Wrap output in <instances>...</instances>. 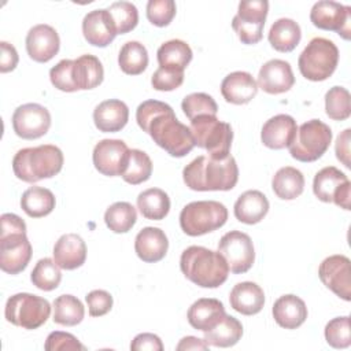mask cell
Wrapping results in <instances>:
<instances>
[{
  "label": "cell",
  "mask_w": 351,
  "mask_h": 351,
  "mask_svg": "<svg viewBox=\"0 0 351 351\" xmlns=\"http://www.w3.org/2000/svg\"><path fill=\"white\" fill-rule=\"evenodd\" d=\"M136 121L156 145L174 158L185 156L195 147L189 126L177 119L167 103L154 99L143 101L136 110Z\"/></svg>",
  "instance_id": "1"
},
{
  "label": "cell",
  "mask_w": 351,
  "mask_h": 351,
  "mask_svg": "<svg viewBox=\"0 0 351 351\" xmlns=\"http://www.w3.org/2000/svg\"><path fill=\"white\" fill-rule=\"evenodd\" d=\"M182 178L192 191H230L237 184L239 167L232 155L225 159L200 155L184 167Z\"/></svg>",
  "instance_id": "2"
},
{
  "label": "cell",
  "mask_w": 351,
  "mask_h": 351,
  "mask_svg": "<svg viewBox=\"0 0 351 351\" xmlns=\"http://www.w3.org/2000/svg\"><path fill=\"white\" fill-rule=\"evenodd\" d=\"M182 274L202 288H218L229 276V266L219 251L202 245H191L180 258Z\"/></svg>",
  "instance_id": "3"
},
{
  "label": "cell",
  "mask_w": 351,
  "mask_h": 351,
  "mask_svg": "<svg viewBox=\"0 0 351 351\" xmlns=\"http://www.w3.org/2000/svg\"><path fill=\"white\" fill-rule=\"evenodd\" d=\"M0 223V267L4 273L18 274L26 269L33 254L26 223L12 213L3 214Z\"/></svg>",
  "instance_id": "4"
},
{
  "label": "cell",
  "mask_w": 351,
  "mask_h": 351,
  "mask_svg": "<svg viewBox=\"0 0 351 351\" xmlns=\"http://www.w3.org/2000/svg\"><path fill=\"white\" fill-rule=\"evenodd\" d=\"M63 152L53 144H43L19 149L12 159V170L18 180L37 182L55 177L63 167Z\"/></svg>",
  "instance_id": "5"
},
{
  "label": "cell",
  "mask_w": 351,
  "mask_h": 351,
  "mask_svg": "<svg viewBox=\"0 0 351 351\" xmlns=\"http://www.w3.org/2000/svg\"><path fill=\"white\" fill-rule=\"evenodd\" d=\"M191 133L195 145L208 152L210 158L225 159L230 154L233 130L228 122H222L217 115H199L191 121Z\"/></svg>",
  "instance_id": "6"
},
{
  "label": "cell",
  "mask_w": 351,
  "mask_h": 351,
  "mask_svg": "<svg viewBox=\"0 0 351 351\" xmlns=\"http://www.w3.org/2000/svg\"><path fill=\"white\" fill-rule=\"evenodd\" d=\"M339 49L332 40L314 37L302 51L298 59L300 74L308 81H325L336 70Z\"/></svg>",
  "instance_id": "7"
},
{
  "label": "cell",
  "mask_w": 351,
  "mask_h": 351,
  "mask_svg": "<svg viewBox=\"0 0 351 351\" xmlns=\"http://www.w3.org/2000/svg\"><path fill=\"white\" fill-rule=\"evenodd\" d=\"M228 221V208L217 200L188 203L180 213V226L188 236H203L222 228Z\"/></svg>",
  "instance_id": "8"
},
{
  "label": "cell",
  "mask_w": 351,
  "mask_h": 351,
  "mask_svg": "<svg viewBox=\"0 0 351 351\" xmlns=\"http://www.w3.org/2000/svg\"><path fill=\"white\" fill-rule=\"evenodd\" d=\"M332 143V129L319 119L302 123L289 144V154L299 162H314L319 159Z\"/></svg>",
  "instance_id": "9"
},
{
  "label": "cell",
  "mask_w": 351,
  "mask_h": 351,
  "mask_svg": "<svg viewBox=\"0 0 351 351\" xmlns=\"http://www.w3.org/2000/svg\"><path fill=\"white\" fill-rule=\"evenodd\" d=\"M4 315L10 324L33 330L47 322L51 315V304L41 296L21 292L7 299Z\"/></svg>",
  "instance_id": "10"
},
{
  "label": "cell",
  "mask_w": 351,
  "mask_h": 351,
  "mask_svg": "<svg viewBox=\"0 0 351 351\" xmlns=\"http://www.w3.org/2000/svg\"><path fill=\"white\" fill-rule=\"evenodd\" d=\"M267 12L269 3L266 0L239 3L237 14L232 19V27L243 44L252 45L262 40Z\"/></svg>",
  "instance_id": "11"
},
{
  "label": "cell",
  "mask_w": 351,
  "mask_h": 351,
  "mask_svg": "<svg viewBox=\"0 0 351 351\" xmlns=\"http://www.w3.org/2000/svg\"><path fill=\"white\" fill-rule=\"evenodd\" d=\"M313 192L324 203L333 202L340 208L351 210V182L348 177L335 166H326L314 176Z\"/></svg>",
  "instance_id": "12"
},
{
  "label": "cell",
  "mask_w": 351,
  "mask_h": 351,
  "mask_svg": "<svg viewBox=\"0 0 351 351\" xmlns=\"http://www.w3.org/2000/svg\"><path fill=\"white\" fill-rule=\"evenodd\" d=\"M218 251L226 259L229 270L234 274L248 271L255 262V248L251 237L240 230L225 233L219 243Z\"/></svg>",
  "instance_id": "13"
},
{
  "label": "cell",
  "mask_w": 351,
  "mask_h": 351,
  "mask_svg": "<svg viewBox=\"0 0 351 351\" xmlns=\"http://www.w3.org/2000/svg\"><path fill=\"white\" fill-rule=\"evenodd\" d=\"M311 23L322 30L336 32L344 40L351 38V7L332 0L317 1L310 11Z\"/></svg>",
  "instance_id": "14"
},
{
  "label": "cell",
  "mask_w": 351,
  "mask_h": 351,
  "mask_svg": "<svg viewBox=\"0 0 351 351\" xmlns=\"http://www.w3.org/2000/svg\"><path fill=\"white\" fill-rule=\"evenodd\" d=\"M11 121L15 134L25 140L40 138L51 128V114L38 103H26L16 107Z\"/></svg>",
  "instance_id": "15"
},
{
  "label": "cell",
  "mask_w": 351,
  "mask_h": 351,
  "mask_svg": "<svg viewBox=\"0 0 351 351\" xmlns=\"http://www.w3.org/2000/svg\"><path fill=\"white\" fill-rule=\"evenodd\" d=\"M130 149L126 143L117 138L100 140L92 152L95 169L107 177L122 176L128 165Z\"/></svg>",
  "instance_id": "16"
},
{
  "label": "cell",
  "mask_w": 351,
  "mask_h": 351,
  "mask_svg": "<svg viewBox=\"0 0 351 351\" xmlns=\"http://www.w3.org/2000/svg\"><path fill=\"white\" fill-rule=\"evenodd\" d=\"M322 284L346 302L351 300V269L346 255H330L318 267Z\"/></svg>",
  "instance_id": "17"
},
{
  "label": "cell",
  "mask_w": 351,
  "mask_h": 351,
  "mask_svg": "<svg viewBox=\"0 0 351 351\" xmlns=\"http://www.w3.org/2000/svg\"><path fill=\"white\" fill-rule=\"evenodd\" d=\"M25 43L27 55L30 59L38 63L49 62L60 48V38L58 32L47 23L33 26L27 32Z\"/></svg>",
  "instance_id": "18"
},
{
  "label": "cell",
  "mask_w": 351,
  "mask_h": 351,
  "mask_svg": "<svg viewBox=\"0 0 351 351\" xmlns=\"http://www.w3.org/2000/svg\"><path fill=\"white\" fill-rule=\"evenodd\" d=\"M295 84L292 67L281 59L267 60L259 70L256 85L269 95H280L288 92Z\"/></svg>",
  "instance_id": "19"
},
{
  "label": "cell",
  "mask_w": 351,
  "mask_h": 351,
  "mask_svg": "<svg viewBox=\"0 0 351 351\" xmlns=\"http://www.w3.org/2000/svg\"><path fill=\"white\" fill-rule=\"evenodd\" d=\"M82 34L88 44L104 48L117 36V29L110 12L104 8L89 11L82 19Z\"/></svg>",
  "instance_id": "20"
},
{
  "label": "cell",
  "mask_w": 351,
  "mask_h": 351,
  "mask_svg": "<svg viewBox=\"0 0 351 351\" xmlns=\"http://www.w3.org/2000/svg\"><path fill=\"white\" fill-rule=\"evenodd\" d=\"M296 130V121L291 115L278 114L263 123L261 140L270 149H282L293 141Z\"/></svg>",
  "instance_id": "21"
},
{
  "label": "cell",
  "mask_w": 351,
  "mask_h": 351,
  "mask_svg": "<svg viewBox=\"0 0 351 351\" xmlns=\"http://www.w3.org/2000/svg\"><path fill=\"white\" fill-rule=\"evenodd\" d=\"M53 261L63 270L81 267L86 259V244L75 233H66L53 245Z\"/></svg>",
  "instance_id": "22"
},
{
  "label": "cell",
  "mask_w": 351,
  "mask_h": 351,
  "mask_svg": "<svg viewBox=\"0 0 351 351\" xmlns=\"http://www.w3.org/2000/svg\"><path fill=\"white\" fill-rule=\"evenodd\" d=\"M169 248V240L159 228H143L134 239V251L137 256L147 263H155L165 258Z\"/></svg>",
  "instance_id": "23"
},
{
  "label": "cell",
  "mask_w": 351,
  "mask_h": 351,
  "mask_svg": "<svg viewBox=\"0 0 351 351\" xmlns=\"http://www.w3.org/2000/svg\"><path fill=\"white\" fill-rule=\"evenodd\" d=\"M256 81L247 71H233L221 82V95L232 104H247L256 96Z\"/></svg>",
  "instance_id": "24"
},
{
  "label": "cell",
  "mask_w": 351,
  "mask_h": 351,
  "mask_svg": "<svg viewBox=\"0 0 351 351\" xmlns=\"http://www.w3.org/2000/svg\"><path fill=\"white\" fill-rule=\"evenodd\" d=\"M129 121L128 106L118 99H108L97 104L93 110L95 126L104 133L122 130Z\"/></svg>",
  "instance_id": "25"
},
{
  "label": "cell",
  "mask_w": 351,
  "mask_h": 351,
  "mask_svg": "<svg viewBox=\"0 0 351 351\" xmlns=\"http://www.w3.org/2000/svg\"><path fill=\"white\" fill-rule=\"evenodd\" d=\"M230 307L243 315L258 314L265 304L263 289L252 282L243 281L236 284L229 293Z\"/></svg>",
  "instance_id": "26"
},
{
  "label": "cell",
  "mask_w": 351,
  "mask_h": 351,
  "mask_svg": "<svg viewBox=\"0 0 351 351\" xmlns=\"http://www.w3.org/2000/svg\"><path fill=\"white\" fill-rule=\"evenodd\" d=\"M273 318L284 329H296L307 318V307L296 295H282L273 304Z\"/></svg>",
  "instance_id": "27"
},
{
  "label": "cell",
  "mask_w": 351,
  "mask_h": 351,
  "mask_svg": "<svg viewBox=\"0 0 351 351\" xmlns=\"http://www.w3.org/2000/svg\"><path fill=\"white\" fill-rule=\"evenodd\" d=\"M223 303L213 298L197 299L188 310L186 318L192 328L207 332L214 328L225 315Z\"/></svg>",
  "instance_id": "28"
},
{
  "label": "cell",
  "mask_w": 351,
  "mask_h": 351,
  "mask_svg": "<svg viewBox=\"0 0 351 351\" xmlns=\"http://www.w3.org/2000/svg\"><path fill=\"white\" fill-rule=\"evenodd\" d=\"M269 207V200L261 191L250 189L237 197L233 213L237 221L247 225H254L266 217Z\"/></svg>",
  "instance_id": "29"
},
{
  "label": "cell",
  "mask_w": 351,
  "mask_h": 351,
  "mask_svg": "<svg viewBox=\"0 0 351 351\" xmlns=\"http://www.w3.org/2000/svg\"><path fill=\"white\" fill-rule=\"evenodd\" d=\"M103 64L95 55L85 53L73 62V81L77 90H88L103 82Z\"/></svg>",
  "instance_id": "30"
},
{
  "label": "cell",
  "mask_w": 351,
  "mask_h": 351,
  "mask_svg": "<svg viewBox=\"0 0 351 351\" xmlns=\"http://www.w3.org/2000/svg\"><path fill=\"white\" fill-rule=\"evenodd\" d=\"M302 38V30L298 22L291 18L277 19L267 34L270 45L278 52L293 51Z\"/></svg>",
  "instance_id": "31"
},
{
  "label": "cell",
  "mask_w": 351,
  "mask_h": 351,
  "mask_svg": "<svg viewBox=\"0 0 351 351\" xmlns=\"http://www.w3.org/2000/svg\"><path fill=\"white\" fill-rule=\"evenodd\" d=\"M192 56L193 53L191 47L178 38L163 43L156 51L159 67L178 71H184L186 69L192 60Z\"/></svg>",
  "instance_id": "32"
},
{
  "label": "cell",
  "mask_w": 351,
  "mask_h": 351,
  "mask_svg": "<svg viewBox=\"0 0 351 351\" xmlns=\"http://www.w3.org/2000/svg\"><path fill=\"white\" fill-rule=\"evenodd\" d=\"M271 188L277 197L282 200H293L303 193L304 176L296 167L284 166L273 176Z\"/></svg>",
  "instance_id": "33"
},
{
  "label": "cell",
  "mask_w": 351,
  "mask_h": 351,
  "mask_svg": "<svg viewBox=\"0 0 351 351\" xmlns=\"http://www.w3.org/2000/svg\"><path fill=\"white\" fill-rule=\"evenodd\" d=\"M203 333L204 341L208 346L226 348L234 346L241 339L243 325L237 318L225 314L223 318L214 328Z\"/></svg>",
  "instance_id": "34"
},
{
  "label": "cell",
  "mask_w": 351,
  "mask_h": 351,
  "mask_svg": "<svg viewBox=\"0 0 351 351\" xmlns=\"http://www.w3.org/2000/svg\"><path fill=\"white\" fill-rule=\"evenodd\" d=\"M137 208L147 219L160 221L170 211V197L159 188H148L138 193Z\"/></svg>",
  "instance_id": "35"
},
{
  "label": "cell",
  "mask_w": 351,
  "mask_h": 351,
  "mask_svg": "<svg viewBox=\"0 0 351 351\" xmlns=\"http://www.w3.org/2000/svg\"><path fill=\"white\" fill-rule=\"evenodd\" d=\"M55 203L53 193L43 186H30L21 197V208L32 218H41L51 214Z\"/></svg>",
  "instance_id": "36"
},
{
  "label": "cell",
  "mask_w": 351,
  "mask_h": 351,
  "mask_svg": "<svg viewBox=\"0 0 351 351\" xmlns=\"http://www.w3.org/2000/svg\"><path fill=\"white\" fill-rule=\"evenodd\" d=\"M118 64L128 75H138L148 66L147 48L138 41H128L121 47Z\"/></svg>",
  "instance_id": "37"
},
{
  "label": "cell",
  "mask_w": 351,
  "mask_h": 351,
  "mask_svg": "<svg viewBox=\"0 0 351 351\" xmlns=\"http://www.w3.org/2000/svg\"><path fill=\"white\" fill-rule=\"evenodd\" d=\"M85 315L81 300L73 295H60L53 300V322L63 326L78 325Z\"/></svg>",
  "instance_id": "38"
},
{
  "label": "cell",
  "mask_w": 351,
  "mask_h": 351,
  "mask_svg": "<svg viewBox=\"0 0 351 351\" xmlns=\"http://www.w3.org/2000/svg\"><path fill=\"white\" fill-rule=\"evenodd\" d=\"M137 221L136 208L128 202H115L104 213L106 226L114 233L129 232Z\"/></svg>",
  "instance_id": "39"
},
{
  "label": "cell",
  "mask_w": 351,
  "mask_h": 351,
  "mask_svg": "<svg viewBox=\"0 0 351 351\" xmlns=\"http://www.w3.org/2000/svg\"><path fill=\"white\" fill-rule=\"evenodd\" d=\"M152 174V162L151 158L141 149H130L128 165L122 173L125 182L130 185H138L149 180Z\"/></svg>",
  "instance_id": "40"
},
{
  "label": "cell",
  "mask_w": 351,
  "mask_h": 351,
  "mask_svg": "<svg viewBox=\"0 0 351 351\" xmlns=\"http://www.w3.org/2000/svg\"><path fill=\"white\" fill-rule=\"evenodd\" d=\"M30 280L33 285L41 291L49 292L59 287L62 281L60 267L51 258L40 259L30 273Z\"/></svg>",
  "instance_id": "41"
},
{
  "label": "cell",
  "mask_w": 351,
  "mask_h": 351,
  "mask_svg": "<svg viewBox=\"0 0 351 351\" xmlns=\"http://www.w3.org/2000/svg\"><path fill=\"white\" fill-rule=\"evenodd\" d=\"M325 112L333 121H346L350 118V92L343 86H332L325 93Z\"/></svg>",
  "instance_id": "42"
},
{
  "label": "cell",
  "mask_w": 351,
  "mask_h": 351,
  "mask_svg": "<svg viewBox=\"0 0 351 351\" xmlns=\"http://www.w3.org/2000/svg\"><path fill=\"white\" fill-rule=\"evenodd\" d=\"M107 11L110 12L117 29V34H125L132 32L138 23V11L133 3L115 1Z\"/></svg>",
  "instance_id": "43"
},
{
  "label": "cell",
  "mask_w": 351,
  "mask_h": 351,
  "mask_svg": "<svg viewBox=\"0 0 351 351\" xmlns=\"http://www.w3.org/2000/svg\"><path fill=\"white\" fill-rule=\"evenodd\" d=\"M181 108L189 121L199 115H217L218 112L215 100L203 92H195L185 96L181 103Z\"/></svg>",
  "instance_id": "44"
},
{
  "label": "cell",
  "mask_w": 351,
  "mask_h": 351,
  "mask_svg": "<svg viewBox=\"0 0 351 351\" xmlns=\"http://www.w3.org/2000/svg\"><path fill=\"white\" fill-rule=\"evenodd\" d=\"M325 340L333 348H347L351 344L350 317H336L325 325Z\"/></svg>",
  "instance_id": "45"
},
{
  "label": "cell",
  "mask_w": 351,
  "mask_h": 351,
  "mask_svg": "<svg viewBox=\"0 0 351 351\" xmlns=\"http://www.w3.org/2000/svg\"><path fill=\"white\" fill-rule=\"evenodd\" d=\"M176 11L177 7L173 0H149L145 8L148 21L158 27H165L170 25V22L176 16Z\"/></svg>",
  "instance_id": "46"
},
{
  "label": "cell",
  "mask_w": 351,
  "mask_h": 351,
  "mask_svg": "<svg viewBox=\"0 0 351 351\" xmlns=\"http://www.w3.org/2000/svg\"><path fill=\"white\" fill-rule=\"evenodd\" d=\"M73 62L71 59H63L49 70L51 84L62 92H77L73 81Z\"/></svg>",
  "instance_id": "47"
},
{
  "label": "cell",
  "mask_w": 351,
  "mask_h": 351,
  "mask_svg": "<svg viewBox=\"0 0 351 351\" xmlns=\"http://www.w3.org/2000/svg\"><path fill=\"white\" fill-rule=\"evenodd\" d=\"M44 348L47 351H85V346L78 339L67 332H51L45 340Z\"/></svg>",
  "instance_id": "48"
},
{
  "label": "cell",
  "mask_w": 351,
  "mask_h": 351,
  "mask_svg": "<svg viewBox=\"0 0 351 351\" xmlns=\"http://www.w3.org/2000/svg\"><path fill=\"white\" fill-rule=\"evenodd\" d=\"M184 82V71L159 67L151 77V85L156 90H174Z\"/></svg>",
  "instance_id": "49"
},
{
  "label": "cell",
  "mask_w": 351,
  "mask_h": 351,
  "mask_svg": "<svg viewBox=\"0 0 351 351\" xmlns=\"http://www.w3.org/2000/svg\"><path fill=\"white\" fill-rule=\"evenodd\" d=\"M85 302L88 304V311L90 317L106 315L112 308V303H114L110 292L104 289L90 291L85 296Z\"/></svg>",
  "instance_id": "50"
},
{
  "label": "cell",
  "mask_w": 351,
  "mask_h": 351,
  "mask_svg": "<svg viewBox=\"0 0 351 351\" xmlns=\"http://www.w3.org/2000/svg\"><path fill=\"white\" fill-rule=\"evenodd\" d=\"M130 350H133V351H144V350L162 351L163 343H162L160 337L154 333H140L132 340Z\"/></svg>",
  "instance_id": "51"
},
{
  "label": "cell",
  "mask_w": 351,
  "mask_h": 351,
  "mask_svg": "<svg viewBox=\"0 0 351 351\" xmlns=\"http://www.w3.org/2000/svg\"><path fill=\"white\" fill-rule=\"evenodd\" d=\"M0 48H1V55H0V71L1 73H8L12 71L19 60L18 52L15 49V47L7 41H1L0 43Z\"/></svg>",
  "instance_id": "52"
},
{
  "label": "cell",
  "mask_w": 351,
  "mask_h": 351,
  "mask_svg": "<svg viewBox=\"0 0 351 351\" xmlns=\"http://www.w3.org/2000/svg\"><path fill=\"white\" fill-rule=\"evenodd\" d=\"M350 133L351 129H346L343 130L337 138H336V144H335V152H336V158L347 167L350 169Z\"/></svg>",
  "instance_id": "53"
},
{
  "label": "cell",
  "mask_w": 351,
  "mask_h": 351,
  "mask_svg": "<svg viewBox=\"0 0 351 351\" xmlns=\"http://www.w3.org/2000/svg\"><path fill=\"white\" fill-rule=\"evenodd\" d=\"M208 347L210 346L204 341V339L202 340L195 336H186L180 340L176 350H178V351H181V350H208Z\"/></svg>",
  "instance_id": "54"
}]
</instances>
